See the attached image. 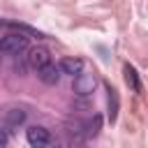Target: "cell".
<instances>
[{"instance_id": "obj_1", "label": "cell", "mask_w": 148, "mask_h": 148, "mask_svg": "<svg viewBox=\"0 0 148 148\" xmlns=\"http://www.w3.org/2000/svg\"><path fill=\"white\" fill-rule=\"evenodd\" d=\"M0 51L9 53V56H18L23 51H28V35L23 32H7L2 39H0Z\"/></svg>"}, {"instance_id": "obj_2", "label": "cell", "mask_w": 148, "mask_h": 148, "mask_svg": "<svg viewBox=\"0 0 148 148\" xmlns=\"http://www.w3.org/2000/svg\"><path fill=\"white\" fill-rule=\"evenodd\" d=\"M95 86H97V76L90 74V72H81L74 76V83H72V90L81 97H88L95 92Z\"/></svg>"}, {"instance_id": "obj_3", "label": "cell", "mask_w": 148, "mask_h": 148, "mask_svg": "<svg viewBox=\"0 0 148 148\" xmlns=\"http://www.w3.org/2000/svg\"><path fill=\"white\" fill-rule=\"evenodd\" d=\"M25 139L30 143V148H49L51 143V132L42 125H30L25 130Z\"/></svg>"}, {"instance_id": "obj_4", "label": "cell", "mask_w": 148, "mask_h": 148, "mask_svg": "<svg viewBox=\"0 0 148 148\" xmlns=\"http://www.w3.org/2000/svg\"><path fill=\"white\" fill-rule=\"evenodd\" d=\"M25 62H28V67L30 69H42V67H46L49 62H51V53H49V49L46 46H35V49H28V56H25Z\"/></svg>"}, {"instance_id": "obj_5", "label": "cell", "mask_w": 148, "mask_h": 148, "mask_svg": "<svg viewBox=\"0 0 148 148\" xmlns=\"http://www.w3.org/2000/svg\"><path fill=\"white\" fill-rule=\"evenodd\" d=\"M37 76H39V81H42V83H46V86H56V83L60 81L62 72H60V67H58V65L49 62L46 67H42V69L37 72Z\"/></svg>"}, {"instance_id": "obj_6", "label": "cell", "mask_w": 148, "mask_h": 148, "mask_svg": "<svg viewBox=\"0 0 148 148\" xmlns=\"http://www.w3.org/2000/svg\"><path fill=\"white\" fill-rule=\"evenodd\" d=\"M58 67H60V72H62V74H67V76H72V79H74L76 74H81V72H83V60H81V58H62Z\"/></svg>"}, {"instance_id": "obj_7", "label": "cell", "mask_w": 148, "mask_h": 148, "mask_svg": "<svg viewBox=\"0 0 148 148\" xmlns=\"http://www.w3.org/2000/svg\"><path fill=\"white\" fill-rule=\"evenodd\" d=\"M5 120H7L9 127H18V125L25 123V111H23V109H9V111L5 113Z\"/></svg>"}, {"instance_id": "obj_8", "label": "cell", "mask_w": 148, "mask_h": 148, "mask_svg": "<svg viewBox=\"0 0 148 148\" xmlns=\"http://www.w3.org/2000/svg\"><path fill=\"white\" fill-rule=\"evenodd\" d=\"M106 92H109V120L113 123L116 116H118V92H116L111 86L106 88Z\"/></svg>"}, {"instance_id": "obj_9", "label": "cell", "mask_w": 148, "mask_h": 148, "mask_svg": "<svg viewBox=\"0 0 148 148\" xmlns=\"http://www.w3.org/2000/svg\"><path fill=\"white\" fill-rule=\"evenodd\" d=\"M125 79H127V83L132 86V90H136V92H141V83H139V74H136V69H134V67H130V65H125Z\"/></svg>"}, {"instance_id": "obj_10", "label": "cell", "mask_w": 148, "mask_h": 148, "mask_svg": "<svg viewBox=\"0 0 148 148\" xmlns=\"http://www.w3.org/2000/svg\"><path fill=\"white\" fill-rule=\"evenodd\" d=\"M99 125H102V120H99V116H92V118H90V120L86 123V132L95 136V134L99 132Z\"/></svg>"}, {"instance_id": "obj_11", "label": "cell", "mask_w": 148, "mask_h": 148, "mask_svg": "<svg viewBox=\"0 0 148 148\" xmlns=\"http://www.w3.org/2000/svg\"><path fill=\"white\" fill-rule=\"evenodd\" d=\"M7 143H9V134H7L5 127H0V148H5Z\"/></svg>"}]
</instances>
